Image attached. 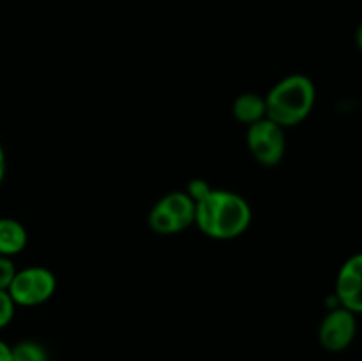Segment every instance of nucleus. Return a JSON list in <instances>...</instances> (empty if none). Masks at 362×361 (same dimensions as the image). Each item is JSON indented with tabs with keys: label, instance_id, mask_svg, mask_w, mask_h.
Listing matches in <instances>:
<instances>
[{
	"label": "nucleus",
	"instance_id": "10",
	"mask_svg": "<svg viewBox=\"0 0 362 361\" xmlns=\"http://www.w3.org/2000/svg\"><path fill=\"white\" fill-rule=\"evenodd\" d=\"M11 361H48V353L39 342L23 340L11 347Z\"/></svg>",
	"mask_w": 362,
	"mask_h": 361
},
{
	"label": "nucleus",
	"instance_id": "15",
	"mask_svg": "<svg viewBox=\"0 0 362 361\" xmlns=\"http://www.w3.org/2000/svg\"><path fill=\"white\" fill-rule=\"evenodd\" d=\"M356 42L357 46H359V50L362 52V23L357 27V32H356Z\"/></svg>",
	"mask_w": 362,
	"mask_h": 361
},
{
	"label": "nucleus",
	"instance_id": "12",
	"mask_svg": "<svg viewBox=\"0 0 362 361\" xmlns=\"http://www.w3.org/2000/svg\"><path fill=\"white\" fill-rule=\"evenodd\" d=\"M18 269L14 265L13 257H4L0 255V290H7L16 276Z\"/></svg>",
	"mask_w": 362,
	"mask_h": 361
},
{
	"label": "nucleus",
	"instance_id": "6",
	"mask_svg": "<svg viewBox=\"0 0 362 361\" xmlns=\"http://www.w3.org/2000/svg\"><path fill=\"white\" fill-rule=\"evenodd\" d=\"M336 301L356 315L362 314V251L343 262L336 278Z\"/></svg>",
	"mask_w": 362,
	"mask_h": 361
},
{
	"label": "nucleus",
	"instance_id": "2",
	"mask_svg": "<svg viewBox=\"0 0 362 361\" xmlns=\"http://www.w3.org/2000/svg\"><path fill=\"white\" fill-rule=\"evenodd\" d=\"M317 101V88L306 74H290L279 80L265 96L267 119L283 130L308 119Z\"/></svg>",
	"mask_w": 362,
	"mask_h": 361
},
{
	"label": "nucleus",
	"instance_id": "3",
	"mask_svg": "<svg viewBox=\"0 0 362 361\" xmlns=\"http://www.w3.org/2000/svg\"><path fill=\"white\" fill-rule=\"evenodd\" d=\"M57 290V276L42 265L20 269L9 285L11 299L16 306H37L46 303Z\"/></svg>",
	"mask_w": 362,
	"mask_h": 361
},
{
	"label": "nucleus",
	"instance_id": "11",
	"mask_svg": "<svg viewBox=\"0 0 362 361\" xmlns=\"http://www.w3.org/2000/svg\"><path fill=\"white\" fill-rule=\"evenodd\" d=\"M14 311H16V304L11 299L9 292L7 290H0V329L7 328L11 324L14 317Z\"/></svg>",
	"mask_w": 362,
	"mask_h": 361
},
{
	"label": "nucleus",
	"instance_id": "9",
	"mask_svg": "<svg viewBox=\"0 0 362 361\" xmlns=\"http://www.w3.org/2000/svg\"><path fill=\"white\" fill-rule=\"evenodd\" d=\"M232 112L233 117H235L239 122L251 126V124L258 122V120L267 117L265 98H262L257 92H244V94H240L239 98L233 101Z\"/></svg>",
	"mask_w": 362,
	"mask_h": 361
},
{
	"label": "nucleus",
	"instance_id": "5",
	"mask_svg": "<svg viewBox=\"0 0 362 361\" xmlns=\"http://www.w3.org/2000/svg\"><path fill=\"white\" fill-rule=\"evenodd\" d=\"M357 335L356 314L343 306H334L320 322L318 342L329 353H341Z\"/></svg>",
	"mask_w": 362,
	"mask_h": 361
},
{
	"label": "nucleus",
	"instance_id": "7",
	"mask_svg": "<svg viewBox=\"0 0 362 361\" xmlns=\"http://www.w3.org/2000/svg\"><path fill=\"white\" fill-rule=\"evenodd\" d=\"M158 204L161 205L166 212L172 214V218L179 223L180 230L189 229L194 223L197 202L189 197L187 191H172V193L165 195Z\"/></svg>",
	"mask_w": 362,
	"mask_h": 361
},
{
	"label": "nucleus",
	"instance_id": "13",
	"mask_svg": "<svg viewBox=\"0 0 362 361\" xmlns=\"http://www.w3.org/2000/svg\"><path fill=\"white\" fill-rule=\"evenodd\" d=\"M0 361H11V345L0 340Z\"/></svg>",
	"mask_w": 362,
	"mask_h": 361
},
{
	"label": "nucleus",
	"instance_id": "14",
	"mask_svg": "<svg viewBox=\"0 0 362 361\" xmlns=\"http://www.w3.org/2000/svg\"><path fill=\"white\" fill-rule=\"evenodd\" d=\"M6 168H7V161H6V152H4L2 144H0V184H2L4 177H6Z\"/></svg>",
	"mask_w": 362,
	"mask_h": 361
},
{
	"label": "nucleus",
	"instance_id": "8",
	"mask_svg": "<svg viewBox=\"0 0 362 361\" xmlns=\"http://www.w3.org/2000/svg\"><path fill=\"white\" fill-rule=\"evenodd\" d=\"M27 243V229L18 219L0 218V255L14 257L25 250Z\"/></svg>",
	"mask_w": 362,
	"mask_h": 361
},
{
	"label": "nucleus",
	"instance_id": "4",
	"mask_svg": "<svg viewBox=\"0 0 362 361\" xmlns=\"http://www.w3.org/2000/svg\"><path fill=\"white\" fill-rule=\"evenodd\" d=\"M246 144L251 156L262 166H276L281 163L286 151L285 130L265 117L247 126Z\"/></svg>",
	"mask_w": 362,
	"mask_h": 361
},
{
	"label": "nucleus",
	"instance_id": "1",
	"mask_svg": "<svg viewBox=\"0 0 362 361\" xmlns=\"http://www.w3.org/2000/svg\"><path fill=\"white\" fill-rule=\"evenodd\" d=\"M251 205L239 193L226 190H211L197 200L194 225L207 237L218 241L235 239L251 225Z\"/></svg>",
	"mask_w": 362,
	"mask_h": 361
}]
</instances>
